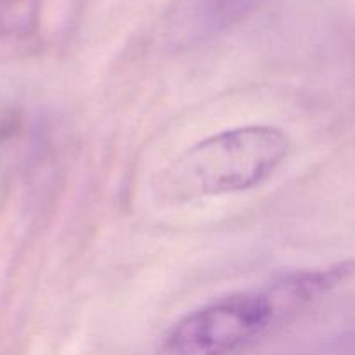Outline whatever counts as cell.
Here are the masks:
<instances>
[{
  "label": "cell",
  "mask_w": 355,
  "mask_h": 355,
  "mask_svg": "<svg viewBox=\"0 0 355 355\" xmlns=\"http://www.w3.org/2000/svg\"><path fill=\"white\" fill-rule=\"evenodd\" d=\"M352 276V262L288 272L262 286L234 291L180 318L159 355H234Z\"/></svg>",
  "instance_id": "1"
},
{
  "label": "cell",
  "mask_w": 355,
  "mask_h": 355,
  "mask_svg": "<svg viewBox=\"0 0 355 355\" xmlns=\"http://www.w3.org/2000/svg\"><path fill=\"white\" fill-rule=\"evenodd\" d=\"M290 151V135L272 125L224 130L180 153L159 177L158 193L177 203L243 193L274 175Z\"/></svg>",
  "instance_id": "2"
},
{
  "label": "cell",
  "mask_w": 355,
  "mask_h": 355,
  "mask_svg": "<svg viewBox=\"0 0 355 355\" xmlns=\"http://www.w3.org/2000/svg\"><path fill=\"white\" fill-rule=\"evenodd\" d=\"M272 0H173L163 17V38L172 47H191L232 30Z\"/></svg>",
  "instance_id": "3"
}]
</instances>
